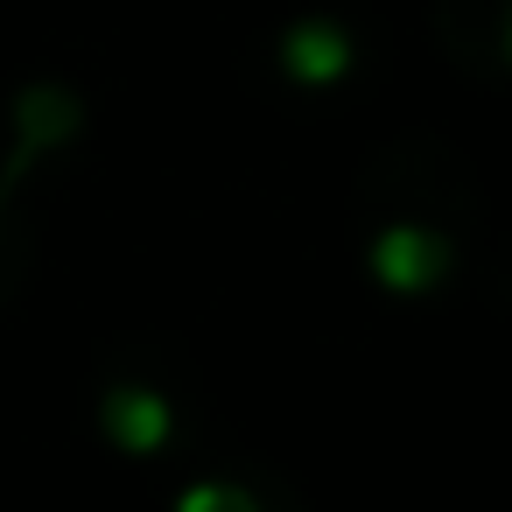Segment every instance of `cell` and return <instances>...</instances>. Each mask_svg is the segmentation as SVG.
<instances>
[{
    "mask_svg": "<svg viewBox=\"0 0 512 512\" xmlns=\"http://www.w3.org/2000/svg\"><path fill=\"white\" fill-rule=\"evenodd\" d=\"M78 127H85V106H78V92H71V85H50V78L22 85V92H15V155H8V183H15V176H29V162H36V155H50V148H64V141H78Z\"/></svg>",
    "mask_w": 512,
    "mask_h": 512,
    "instance_id": "cell-2",
    "label": "cell"
},
{
    "mask_svg": "<svg viewBox=\"0 0 512 512\" xmlns=\"http://www.w3.org/2000/svg\"><path fill=\"white\" fill-rule=\"evenodd\" d=\"M449 274V239L428 225H386L372 239V281L386 295H428Z\"/></svg>",
    "mask_w": 512,
    "mask_h": 512,
    "instance_id": "cell-3",
    "label": "cell"
},
{
    "mask_svg": "<svg viewBox=\"0 0 512 512\" xmlns=\"http://www.w3.org/2000/svg\"><path fill=\"white\" fill-rule=\"evenodd\" d=\"M274 64H281V78H288V85H302V92H330V85H344V78H351L358 43H351V29H337L330 15H302V22H288V29H281Z\"/></svg>",
    "mask_w": 512,
    "mask_h": 512,
    "instance_id": "cell-1",
    "label": "cell"
},
{
    "mask_svg": "<svg viewBox=\"0 0 512 512\" xmlns=\"http://www.w3.org/2000/svg\"><path fill=\"white\" fill-rule=\"evenodd\" d=\"M498 43H505V64H512V0H505V36Z\"/></svg>",
    "mask_w": 512,
    "mask_h": 512,
    "instance_id": "cell-6",
    "label": "cell"
},
{
    "mask_svg": "<svg viewBox=\"0 0 512 512\" xmlns=\"http://www.w3.org/2000/svg\"><path fill=\"white\" fill-rule=\"evenodd\" d=\"M176 512H260V498L246 491V484H190L183 498H176Z\"/></svg>",
    "mask_w": 512,
    "mask_h": 512,
    "instance_id": "cell-5",
    "label": "cell"
},
{
    "mask_svg": "<svg viewBox=\"0 0 512 512\" xmlns=\"http://www.w3.org/2000/svg\"><path fill=\"white\" fill-rule=\"evenodd\" d=\"M99 421H106V435H113L127 456H155V449L169 442V428H176L169 400L148 393V386H113V393L99 400Z\"/></svg>",
    "mask_w": 512,
    "mask_h": 512,
    "instance_id": "cell-4",
    "label": "cell"
}]
</instances>
